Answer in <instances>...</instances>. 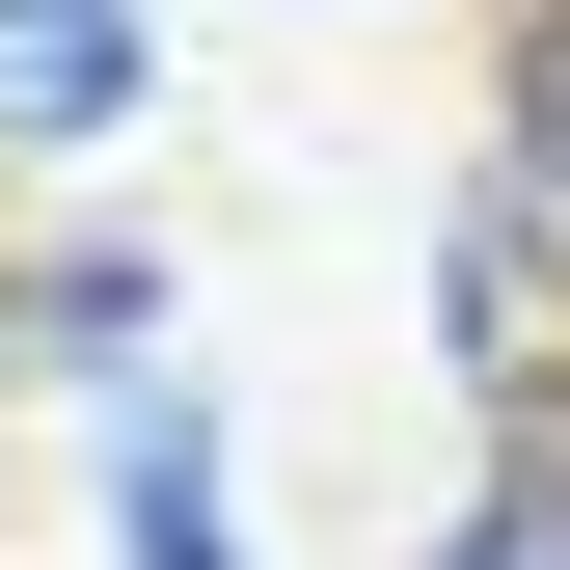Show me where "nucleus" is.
<instances>
[{"instance_id": "4", "label": "nucleus", "mask_w": 570, "mask_h": 570, "mask_svg": "<svg viewBox=\"0 0 570 570\" xmlns=\"http://www.w3.org/2000/svg\"><path fill=\"white\" fill-rule=\"evenodd\" d=\"M164 326V245H55V272H0V353H136Z\"/></svg>"}, {"instance_id": "5", "label": "nucleus", "mask_w": 570, "mask_h": 570, "mask_svg": "<svg viewBox=\"0 0 570 570\" xmlns=\"http://www.w3.org/2000/svg\"><path fill=\"white\" fill-rule=\"evenodd\" d=\"M435 570H570V435H517V462H489L462 517H435Z\"/></svg>"}, {"instance_id": "1", "label": "nucleus", "mask_w": 570, "mask_h": 570, "mask_svg": "<svg viewBox=\"0 0 570 570\" xmlns=\"http://www.w3.org/2000/svg\"><path fill=\"white\" fill-rule=\"evenodd\" d=\"M435 326H462V381L517 407V435H570V190L489 164L462 218H435Z\"/></svg>"}, {"instance_id": "6", "label": "nucleus", "mask_w": 570, "mask_h": 570, "mask_svg": "<svg viewBox=\"0 0 570 570\" xmlns=\"http://www.w3.org/2000/svg\"><path fill=\"white\" fill-rule=\"evenodd\" d=\"M489 136H517V190H570V0L517 28V109H489Z\"/></svg>"}, {"instance_id": "3", "label": "nucleus", "mask_w": 570, "mask_h": 570, "mask_svg": "<svg viewBox=\"0 0 570 570\" xmlns=\"http://www.w3.org/2000/svg\"><path fill=\"white\" fill-rule=\"evenodd\" d=\"M109 543H136V570H245V489H218V407H164V381L109 407Z\"/></svg>"}, {"instance_id": "2", "label": "nucleus", "mask_w": 570, "mask_h": 570, "mask_svg": "<svg viewBox=\"0 0 570 570\" xmlns=\"http://www.w3.org/2000/svg\"><path fill=\"white\" fill-rule=\"evenodd\" d=\"M136 136V0H0V164Z\"/></svg>"}]
</instances>
